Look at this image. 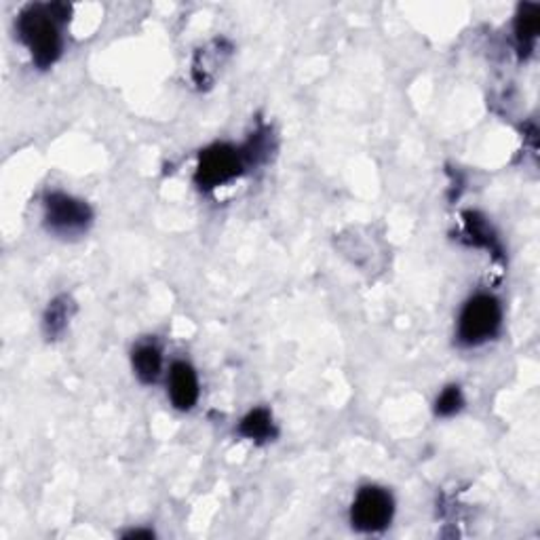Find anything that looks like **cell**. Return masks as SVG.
<instances>
[{
	"mask_svg": "<svg viewBox=\"0 0 540 540\" xmlns=\"http://www.w3.org/2000/svg\"><path fill=\"white\" fill-rule=\"evenodd\" d=\"M395 513L391 492L378 485H364L351 504V524L359 532H382L388 528Z\"/></svg>",
	"mask_w": 540,
	"mask_h": 540,
	"instance_id": "4",
	"label": "cell"
},
{
	"mask_svg": "<svg viewBox=\"0 0 540 540\" xmlns=\"http://www.w3.org/2000/svg\"><path fill=\"white\" fill-rule=\"evenodd\" d=\"M125 538H154V532H150V530H132V532H127Z\"/></svg>",
	"mask_w": 540,
	"mask_h": 540,
	"instance_id": "13",
	"label": "cell"
},
{
	"mask_svg": "<svg viewBox=\"0 0 540 540\" xmlns=\"http://www.w3.org/2000/svg\"><path fill=\"white\" fill-rule=\"evenodd\" d=\"M538 30H540L538 5L525 3L519 6L517 17H515V43L522 56H528V53L535 49Z\"/></svg>",
	"mask_w": 540,
	"mask_h": 540,
	"instance_id": "8",
	"label": "cell"
},
{
	"mask_svg": "<svg viewBox=\"0 0 540 540\" xmlns=\"http://www.w3.org/2000/svg\"><path fill=\"white\" fill-rule=\"evenodd\" d=\"M503 309L498 298L490 293H477L469 298L458 317L456 336L462 346H480L501 332Z\"/></svg>",
	"mask_w": 540,
	"mask_h": 540,
	"instance_id": "2",
	"label": "cell"
},
{
	"mask_svg": "<svg viewBox=\"0 0 540 540\" xmlns=\"http://www.w3.org/2000/svg\"><path fill=\"white\" fill-rule=\"evenodd\" d=\"M132 365L133 372L138 376V380L143 385H153L159 380L163 370V353L154 342H143V344L135 346L132 355Z\"/></svg>",
	"mask_w": 540,
	"mask_h": 540,
	"instance_id": "7",
	"label": "cell"
},
{
	"mask_svg": "<svg viewBox=\"0 0 540 540\" xmlns=\"http://www.w3.org/2000/svg\"><path fill=\"white\" fill-rule=\"evenodd\" d=\"M245 163L248 161H245L243 150L230 146V143H214L199 154L195 171L196 186L203 190L224 186V184L235 180L237 175H241Z\"/></svg>",
	"mask_w": 540,
	"mask_h": 540,
	"instance_id": "3",
	"label": "cell"
},
{
	"mask_svg": "<svg viewBox=\"0 0 540 540\" xmlns=\"http://www.w3.org/2000/svg\"><path fill=\"white\" fill-rule=\"evenodd\" d=\"M464 406V395L461 386L450 385L439 393V397L435 401V414L441 416V418H450V416L458 414Z\"/></svg>",
	"mask_w": 540,
	"mask_h": 540,
	"instance_id": "12",
	"label": "cell"
},
{
	"mask_svg": "<svg viewBox=\"0 0 540 540\" xmlns=\"http://www.w3.org/2000/svg\"><path fill=\"white\" fill-rule=\"evenodd\" d=\"M93 220L91 207L85 201L66 193H49L45 196L47 228L61 237L80 235Z\"/></svg>",
	"mask_w": 540,
	"mask_h": 540,
	"instance_id": "5",
	"label": "cell"
},
{
	"mask_svg": "<svg viewBox=\"0 0 540 540\" xmlns=\"http://www.w3.org/2000/svg\"><path fill=\"white\" fill-rule=\"evenodd\" d=\"M169 386V399L174 403L175 409L180 412H188L196 406L199 401V376H196L195 367L188 361H175L169 370L167 378Z\"/></svg>",
	"mask_w": 540,
	"mask_h": 540,
	"instance_id": "6",
	"label": "cell"
},
{
	"mask_svg": "<svg viewBox=\"0 0 540 540\" xmlns=\"http://www.w3.org/2000/svg\"><path fill=\"white\" fill-rule=\"evenodd\" d=\"M72 311H74V304L68 296H59V298L53 300V302L49 304V309H47V312H45V319H43V327H45L47 336L49 338L61 336L68 327V323H70Z\"/></svg>",
	"mask_w": 540,
	"mask_h": 540,
	"instance_id": "10",
	"label": "cell"
},
{
	"mask_svg": "<svg viewBox=\"0 0 540 540\" xmlns=\"http://www.w3.org/2000/svg\"><path fill=\"white\" fill-rule=\"evenodd\" d=\"M238 435H243L245 439L251 441H270L277 435L275 422H272V414L266 408H256L238 422Z\"/></svg>",
	"mask_w": 540,
	"mask_h": 540,
	"instance_id": "9",
	"label": "cell"
},
{
	"mask_svg": "<svg viewBox=\"0 0 540 540\" xmlns=\"http://www.w3.org/2000/svg\"><path fill=\"white\" fill-rule=\"evenodd\" d=\"M72 9L64 3L28 5L17 17V34L38 68H51L61 56L59 26L70 19Z\"/></svg>",
	"mask_w": 540,
	"mask_h": 540,
	"instance_id": "1",
	"label": "cell"
},
{
	"mask_svg": "<svg viewBox=\"0 0 540 540\" xmlns=\"http://www.w3.org/2000/svg\"><path fill=\"white\" fill-rule=\"evenodd\" d=\"M464 227H467V235L475 245H480V248H485L490 251H501L496 235L492 232L488 222H485L480 214H475V211H467V214H464Z\"/></svg>",
	"mask_w": 540,
	"mask_h": 540,
	"instance_id": "11",
	"label": "cell"
}]
</instances>
